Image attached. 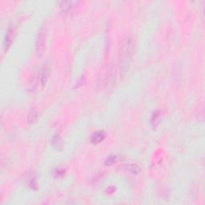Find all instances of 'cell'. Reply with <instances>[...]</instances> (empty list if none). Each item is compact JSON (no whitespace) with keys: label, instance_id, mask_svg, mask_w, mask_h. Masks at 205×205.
Wrapping results in <instances>:
<instances>
[{"label":"cell","instance_id":"6","mask_svg":"<svg viewBox=\"0 0 205 205\" xmlns=\"http://www.w3.org/2000/svg\"><path fill=\"white\" fill-rule=\"evenodd\" d=\"M28 184H29V186L32 189H36L37 188V180H36V177L34 175H31L29 177Z\"/></svg>","mask_w":205,"mask_h":205},{"label":"cell","instance_id":"3","mask_svg":"<svg viewBox=\"0 0 205 205\" xmlns=\"http://www.w3.org/2000/svg\"><path fill=\"white\" fill-rule=\"evenodd\" d=\"M105 136H106V135L103 131H98L93 134V136L91 137V142L95 144H99L105 139Z\"/></svg>","mask_w":205,"mask_h":205},{"label":"cell","instance_id":"5","mask_svg":"<svg viewBox=\"0 0 205 205\" xmlns=\"http://www.w3.org/2000/svg\"><path fill=\"white\" fill-rule=\"evenodd\" d=\"M37 118H38L37 111H34V110H31L30 113H29V115H28V122L30 124L34 123L36 121V120H37Z\"/></svg>","mask_w":205,"mask_h":205},{"label":"cell","instance_id":"8","mask_svg":"<svg viewBox=\"0 0 205 205\" xmlns=\"http://www.w3.org/2000/svg\"><path fill=\"white\" fill-rule=\"evenodd\" d=\"M116 161H117V156L116 155H112V156L107 159V160L106 161V164L107 165H111V164L115 163Z\"/></svg>","mask_w":205,"mask_h":205},{"label":"cell","instance_id":"1","mask_svg":"<svg viewBox=\"0 0 205 205\" xmlns=\"http://www.w3.org/2000/svg\"><path fill=\"white\" fill-rule=\"evenodd\" d=\"M132 43L130 39L126 40L122 46L120 56V67L121 72L124 71L127 68L128 60L131 58V55H132Z\"/></svg>","mask_w":205,"mask_h":205},{"label":"cell","instance_id":"7","mask_svg":"<svg viewBox=\"0 0 205 205\" xmlns=\"http://www.w3.org/2000/svg\"><path fill=\"white\" fill-rule=\"evenodd\" d=\"M129 167H128V169L129 170V171L131 172V173H132V174H138L140 171V167L136 165V164H131V165H129Z\"/></svg>","mask_w":205,"mask_h":205},{"label":"cell","instance_id":"2","mask_svg":"<svg viewBox=\"0 0 205 205\" xmlns=\"http://www.w3.org/2000/svg\"><path fill=\"white\" fill-rule=\"evenodd\" d=\"M46 46V30L44 28H41L38 34L37 40H36V52L38 56H41L43 53Z\"/></svg>","mask_w":205,"mask_h":205},{"label":"cell","instance_id":"4","mask_svg":"<svg viewBox=\"0 0 205 205\" xmlns=\"http://www.w3.org/2000/svg\"><path fill=\"white\" fill-rule=\"evenodd\" d=\"M13 38H14V29L10 27L7 31V34L6 35V39H5V47L7 49L9 46L12 43Z\"/></svg>","mask_w":205,"mask_h":205},{"label":"cell","instance_id":"9","mask_svg":"<svg viewBox=\"0 0 205 205\" xmlns=\"http://www.w3.org/2000/svg\"><path fill=\"white\" fill-rule=\"evenodd\" d=\"M56 175L57 177H61V176H63L65 175V170L63 168H57L56 171Z\"/></svg>","mask_w":205,"mask_h":205}]
</instances>
